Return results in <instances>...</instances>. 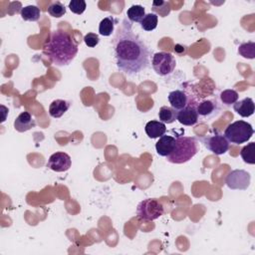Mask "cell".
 I'll return each instance as SVG.
<instances>
[{
	"instance_id": "obj_1",
	"label": "cell",
	"mask_w": 255,
	"mask_h": 255,
	"mask_svg": "<svg viewBox=\"0 0 255 255\" xmlns=\"http://www.w3.org/2000/svg\"><path fill=\"white\" fill-rule=\"evenodd\" d=\"M117 67L126 75L140 73L149 66L150 52L143 40L133 32L132 24L124 18L113 41Z\"/></svg>"
},
{
	"instance_id": "obj_2",
	"label": "cell",
	"mask_w": 255,
	"mask_h": 255,
	"mask_svg": "<svg viewBox=\"0 0 255 255\" xmlns=\"http://www.w3.org/2000/svg\"><path fill=\"white\" fill-rule=\"evenodd\" d=\"M43 53L56 66L69 65L78 53V45L67 32L55 30L43 45Z\"/></svg>"
},
{
	"instance_id": "obj_3",
	"label": "cell",
	"mask_w": 255,
	"mask_h": 255,
	"mask_svg": "<svg viewBox=\"0 0 255 255\" xmlns=\"http://www.w3.org/2000/svg\"><path fill=\"white\" fill-rule=\"evenodd\" d=\"M199 150L198 141L195 137L177 135L175 136L174 147L166 159L175 164H181L190 160Z\"/></svg>"
},
{
	"instance_id": "obj_4",
	"label": "cell",
	"mask_w": 255,
	"mask_h": 255,
	"mask_svg": "<svg viewBox=\"0 0 255 255\" xmlns=\"http://www.w3.org/2000/svg\"><path fill=\"white\" fill-rule=\"evenodd\" d=\"M254 129L252 126L245 121H236L227 126L224 130L226 139L235 144L247 142L253 135Z\"/></svg>"
},
{
	"instance_id": "obj_5",
	"label": "cell",
	"mask_w": 255,
	"mask_h": 255,
	"mask_svg": "<svg viewBox=\"0 0 255 255\" xmlns=\"http://www.w3.org/2000/svg\"><path fill=\"white\" fill-rule=\"evenodd\" d=\"M164 212L162 204L156 198L141 200L136 206V215L139 219L152 221L160 217Z\"/></svg>"
},
{
	"instance_id": "obj_6",
	"label": "cell",
	"mask_w": 255,
	"mask_h": 255,
	"mask_svg": "<svg viewBox=\"0 0 255 255\" xmlns=\"http://www.w3.org/2000/svg\"><path fill=\"white\" fill-rule=\"evenodd\" d=\"M151 66L157 75L167 76L174 71L176 61L169 52H157L152 56Z\"/></svg>"
},
{
	"instance_id": "obj_7",
	"label": "cell",
	"mask_w": 255,
	"mask_h": 255,
	"mask_svg": "<svg viewBox=\"0 0 255 255\" xmlns=\"http://www.w3.org/2000/svg\"><path fill=\"white\" fill-rule=\"evenodd\" d=\"M204 146L211 152L220 155L224 154L229 149V141L226 139L223 133L213 132L202 138Z\"/></svg>"
},
{
	"instance_id": "obj_8",
	"label": "cell",
	"mask_w": 255,
	"mask_h": 255,
	"mask_svg": "<svg viewBox=\"0 0 255 255\" xmlns=\"http://www.w3.org/2000/svg\"><path fill=\"white\" fill-rule=\"evenodd\" d=\"M251 176L249 172L243 169H234L230 171L225 179L226 185L230 189H247L250 184Z\"/></svg>"
},
{
	"instance_id": "obj_9",
	"label": "cell",
	"mask_w": 255,
	"mask_h": 255,
	"mask_svg": "<svg viewBox=\"0 0 255 255\" xmlns=\"http://www.w3.org/2000/svg\"><path fill=\"white\" fill-rule=\"evenodd\" d=\"M72 164L70 155L64 151H57L53 153L47 162V167L56 172L67 171Z\"/></svg>"
},
{
	"instance_id": "obj_10",
	"label": "cell",
	"mask_w": 255,
	"mask_h": 255,
	"mask_svg": "<svg viewBox=\"0 0 255 255\" xmlns=\"http://www.w3.org/2000/svg\"><path fill=\"white\" fill-rule=\"evenodd\" d=\"M176 120L179 122V124L187 127H192L195 124H197L199 118L196 111V104L195 102L189 104L187 107L177 111V117Z\"/></svg>"
},
{
	"instance_id": "obj_11",
	"label": "cell",
	"mask_w": 255,
	"mask_h": 255,
	"mask_svg": "<svg viewBox=\"0 0 255 255\" xmlns=\"http://www.w3.org/2000/svg\"><path fill=\"white\" fill-rule=\"evenodd\" d=\"M167 99L171 108L176 111H179L194 102L193 100L191 101V96H189L183 90H175L170 92L167 96Z\"/></svg>"
},
{
	"instance_id": "obj_12",
	"label": "cell",
	"mask_w": 255,
	"mask_h": 255,
	"mask_svg": "<svg viewBox=\"0 0 255 255\" xmlns=\"http://www.w3.org/2000/svg\"><path fill=\"white\" fill-rule=\"evenodd\" d=\"M198 118L209 119L216 116L219 112V106L216 100H202L196 105Z\"/></svg>"
},
{
	"instance_id": "obj_13",
	"label": "cell",
	"mask_w": 255,
	"mask_h": 255,
	"mask_svg": "<svg viewBox=\"0 0 255 255\" xmlns=\"http://www.w3.org/2000/svg\"><path fill=\"white\" fill-rule=\"evenodd\" d=\"M36 123L32 115L28 112H22L14 121V128L19 132L27 131L35 128Z\"/></svg>"
},
{
	"instance_id": "obj_14",
	"label": "cell",
	"mask_w": 255,
	"mask_h": 255,
	"mask_svg": "<svg viewBox=\"0 0 255 255\" xmlns=\"http://www.w3.org/2000/svg\"><path fill=\"white\" fill-rule=\"evenodd\" d=\"M175 143V136L163 134L159 137L157 142L155 143V149L157 154L160 156H167L171 153Z\"/></svg>"
},
{
	"instance_id": "obj_15",
	"label": "cell",
	"mask_w": 255,
	"mask_h": 255,
	"mask_svg": "<svg viewBox=\"0 0 255 255\" xmlns=\"http://www.w3.org/2000/svg\"><path fill=\"white\" fill-rule=\"evenodd\" d=\"M234 111L242 118H248L254 114L255 105L251 98H244L233 104Z\"/></svg>"
},
{
	"instance_id": "obj_16",
	"label": "cell",
	"mask_w": 255,
	"mask_h": 255,
	"mask_svg": "<svg viewBox=\"0 0 255 255\" xmlns=\"http://www.w3.org/2000/svg\"><path fill=\"white\" fill-rule=\"evenodd\" d=\"M145 133L149 138H156L163 135L166 131V127L159 121H149L144 128Z\"/></svg>"
},
{
	"instance_id": "obj_17",
	"label": "cell",
	"mask_w": 255,
	"mask_h": 255,
	"mask_svg": "<svg viewBox=\"0 0 255 255\" xmlns=\"http://www.w3.org/2000/svg\"><path fill=\"white\" fill-rule=\"evenodd\" d=\"M70 106L71 104L66 100H54L49 106V114L52 118L59 119L69 110Z\"/></svg>"
},
{
	"instance_id": "obj_18",
	"label": "cell",
	"mask_w": 255,
	"mask_h": 255,
	"mask_svg": "<svg viewBox=\"0 0 255 255\" xmlns=\"http://www.w3.org/2000/svg\"><path fill=\"white\" fill-rule=\"evenodd\" d=\"M20 15H21V18L25 21L35 22V21H38L40 19L41 11L35 5H28V6H25V7L21 8Z\"/></svg>"
},
{
	"instance_id": "obj_19",
	"label": "cell",
	"mask_w": 255,
	"mask_h": 255,
	"mask_svg": "<svg viewBox=\"0 0 255 255\" xmlns=\"http://www.w3.org/2000/svg\"><path fill=\"white\" fill-rule=\"evenodd\" d=\"M118 23V20L114 16L105 17L99 24V33L102 36H110L114 32L115 25Z\"/></svg>"
},
{
	"instance_id": "obj_20",
	"label": "cell",
	"mask_w": 255,
	"mask_h": 255,
	"mask_svg": "<svg viewBox=\"0 0 255 255\" xmlns=\"http://www.w3.org/2000/svg\"><path fill=\"white\" fill-rule=\"evenodd\" d=\"M176 117H177V111L171 107L162 106L159 109L158 119H159V122L163 124H172L173 122H175Z\"/></svg>"
},
{
	"instance_id": "obj_21",
	"label": "cell",
	"mask_w": 255,
	"mask_h": 255,
	"mask_svg": "<svg viewBox=\"0 0 255 255\" xmlns=\"http://www.w3.org/2000/svg\"><path fill=\"white\" fill-rule=\"evenodd\" d=\"M144 16L145 10L141 5H131L127 11V17L131 23H140Z\"/></svg>"
},
{
	"instance_id": "obj_22",
	"label": "cell",
	"mask_w": 255,
	"mask_h": 255,
	"mask_svg": "<svg viewBox=\"0 0 255 255\" xmlns=\"http://www.w3.org/2000/svg\"><path fill=\"white\" fill-rule=\"evenodd\" d=\"M254 152H255V142L251 141L241 148L240 155L244 162L248 164H254L255 163Z\"/></svg>"
},
{
	"instance_id": "obj_23",
	"label": "cell",
	"mask_w": 255,
	"mask_h": 255,
	"mask_svg": "<svg viewBox=\"0 0 255 255\" xmlns=\"http://www.w3.org/2000/svg\"><path fill=\"white\" fill-rule=\"evenodd\" d=\"M158 22V16L154 13L145 14L143 19L140 22V27L144 31H152L156 28Z\"/></svg>"
},
{
	"instance_id": "obj_24",
	"label": "cell",
	"mask_w": 255,
	"mask_h": 255,
	"mask_svg": "<svg viewBox=\"0 0 255 255\" xmlns=\"http://www.w3.org/2000/svg\"><path fill=\"white\" fill-rule=\"evenodd\" d=\"M239 99V95L235 90L227 89L220 93V101L225 106H231Z\"/></svg>"
},
{
	"instance_id": "obj_25",
	"label": "cell",
	"mask_w": 255,
	"mask_h": 255,
	"mask_svg": "<svg viewBox=\"0 0 255 255\" xmlns=\"http://www.w3.org/2000/svg\"><path fill=\"white\" fill-rule=\"evenodd\" d=\"M238 54L243 58L254 59L255 58V43L250 41L247 43H243L238 47Z\"/></svg>"
},
{
	"instance_id": "obj_26",
	"label": "cell",
	"mask_w": 255,
	"mask_h": 255,
	"mask_svg": "<svg viewBox=\"0 0 255 255\" xmlns=\"http://www.w3.org/2000/svg\"><path fill=\"white\" fill-rule=\"evenodd\" d=\"M48 13L55 18H60L66 14V7L59 1L52 2L48 7Z\"/></svg>"
},
{
	"instance_id": "obj_27",
	"label": "cell",
	"mask_w": 255,
	"mask_h": 255,
	"mask_svg": "<svg viewBox=\"0 0 255 255\" xmlns=\"http://www.w3.org/2000/svg\"><path fill=\"white\" fill-rule=\"evenodd\" d=\"M86 2L84 0H72L70 3H69V8L70 10L75 13V14H82L84 13V11L86 10Z\"/></svg>"
},
{
	"instance_id": "obj_28",
	"label": "cell",
	"mask_w": 255,
	"mask_h": 255,
	"mask_svg": "<svg viewBox=\"0 0 255 255\" xmlns=\"http://www.w3.org/2000/svg\"><path fill=\"white\" fill-rule=\"evenodd\" d=\"M84 42L88 47H96L100 42V38H99L98 34L90 32L85 35Z\"/></svg>"
}]
</instances>
